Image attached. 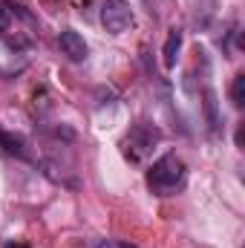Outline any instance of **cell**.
<instances>
[{
    "label": "cell",
    "mask_w": 245,
    "mask_h": 248,
    "mask_svg": "<svg viewBox=\"0 0 245 248\" xmlns=\"http://www.w3.org/2000/svg\"><path fill=\"white\" fill-rule=\"evenodd\" d=\"M184 185V162L176 153H165L162 159H156L147 170V187L159 196H170L173 190Z\"/></svg>",
    "instance_id": "cell-1"
},
{
    "label": "cell",
    "mask_w": 245,
    "mask_h": 248,
    "mask_svg": "<svg viewBox=\"0 0 245 248\" xmlns=\"http://www.w3.org/2000/svg\"><path fill=\"white\" fill-rule=\"evenodd\" d=\"M162 141V130H156L153 124L147 122H136L130 127V133L124 136L122 141V153L127 162H133V165H141L150 153H153V147Z\"/></svg>",
    "instance_id": "cell-2"
},
{
    "label": "cell",
    "mask_w": 245,
    "mask_h": 248,
    "mask_svg": "<svg viewBox=\"0 0 245 248\" xmlns=\"http://www.w3.org/2000/svg\"><path fill=\"white\" fill-rule=\"evenodd\" d=\"M101 26L110 35H122L133 26V9L127 0H104L101 3Z\"/></svg>",
    "instance_id": "cell-3"
},
{
    "label": "cell",
    "mask_w": 245,
    "mask_h": 248,
    "mask_svg": "<svg viewBox=\"0 0 245 248\" xmlns=\"http://www.w3.org/2000/svg\"><path fill=\"white\" fill-rule=\"evenodd\" d=\"M58 46H61V52L69 58V61L81 63L87 61V55H90V49H87V41L75 32V29H63L61 35H58Z\"/></svg>",
    "instance_id": "cell-4"
},
{
    "label": "cell",
    "mask_w": 245,
    "mask_h": 248,
    "mask_svg": "<svg viewBox=\"0 0 245 248\" xmlns=\"http://www.w3.org/2000/svg\"><path fill=\"white\" fill-rule=\"evenodd\" d=\"M205 119H208V130L214 133V136H219L222 133V116H219V101H216V93L208 87L205 90Z\"/></svg>",
    "instance_id": "cell-5"
},
{
    "label": "cell",
    "mask_w": 245,
    "mask_h": 248,
    "mask_svg": "<svg viewBox=\"0 0 245 248\" xmlns=\"http://www.w3.org/2000/svg\"><path fill=\"white\" fill-rule=\"evenodd\" d=\"M179 49H182V29L179 26H173L170 32H168V41H165V49H162V61L168 69H173L176 61H179Z\"/></svg>",
    "instance_id": "cell-6"
},
{
    "label": "cell",
    "mask_w": 245,
    "mask_h": 248,
    "mask_svg": "<svg viewBox=\"0 0 245 248\" xmlns=\"http://www.w3.org/2000/svg\"><path fill=\"white\" fill-rule=\"evenodd\" d=\"M0 147H3V153H9V156H17V159H29V150L23 147V141H20L17 136L6 133V130H0Z\"/></svg>",
    "instance_id": "cell-7"
},
{
    "label": "cell",
    "mask_w": 245,
    "mask_h": 248,
    "mask_svg": "<svg viewBox=\"0 0 245 248\" xmlns=\"http://www.w3.org/2000/svg\"><path fill=\"white\" fill-rule=\"evenodd\" d=\"M231 101H234V107H243L245 104V75L240 72L237 78H234V84H231Z\"/></svg>",
    "instance_id": "cell-8"
},
{
    "label": "cell",
    "mask_w": 245,
    "mask_h": 248,
    "mask_svg": "<svg viewBox=\"0 0 245 248\" xmlns=\"http://www.w3.org/2000/svg\"><path fill=\"white\" fill-rule=\"evenodd\" d=\"M12 17H15V3H9V0H0V38H3V32L9 29Z\"/></svg>",
    "instance_id": "cell-9"
},
{
    "label": "cell",
    "mask_w": 245,
    "mask_h": 248,
    "mask_svg": "<svg viewBox=\"0 0 245 248\" xmlns=\"http://www.w3.org/2000/svg\"><path fill=\"white\" fill-rule=\"evenodd\" d=\"M95 248H130L127 243H119V240H101Z\"/></svg>",
    "instance_id": "cell-10"
},
{
    "label": "cell",
    "mask_w": 245,
    "mask_h": 248,
    "mask_svg": "<svg viewBox=\"0 0 245 248\" xmlns=\"http://www.w3.org/2000/svg\"><path fill=\"white\" fill-rule=\"evenodd\" d=\"M6 248H29V246H20V243H6Z\"/></svg>",
    "instance_id": "cell-11"
},
{
    "label": "cell",
    "mask_w": 245,
    "mask_h": 248,
    "mask_svg": "<svg viewBox=\"0 0 245 248\" xmlns=\"http://www.w3.org/2000/svg\"><path fill=\"white\" fill-rule=\"evenodd\" d=\"M130 248H136V246H130Z\"/></svg>",
    "instance_id": "cell-12"
}]
</instances>
